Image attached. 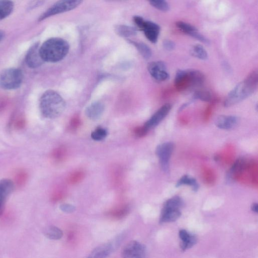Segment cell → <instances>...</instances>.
<instances>
[{"label":"cell","instance_id":"cell-31","mask_svg":"<svg viewBox=\"0 0 258 258\" xmlns=\"http://www.w3.org/2000/svg\"><path fill=\"white\" fill-rule=\"evenodd\" d=\"M60 208L62 211L68 213L73 212L76 209L75 207L73 205L66 203L61 204Z\"/></svg>","mask_w":258,"mask_h":258},{"label":"cell","instance_id":"cell-32","mask_svg":"<svg viewBox=\"0 0 258 258\" xmlns=\"http://www.w3.org/2000/svg\"><path fill=\"white\" fill-rule=\"evenodd\" d=\"M163 48L167 51H171L175 49V44L169 40H165L163 43Z\"/></svg>","mask_w":258,"mask_h":258},{"label":"cell","instance_id":"cell-16","mask_svg":"<svg viewBox=\"0 0 258 258\" xmlns=\"http://www.w3.org/2000/svg\"><path fill=\"white\" fill-rule=\"evenodd\" d=\"M146 38L151 43H156L160 32V27L155 23L145 21L141 29Z\"/></svg>","mask_w":258,"mask_h":258},{"label":"cell","instance_id":"cell-7","mask_svg":"<svg viewBox=\"0 0 258 258\" xmlns=\"http://www.w3.org/2000/svg\"><path fill=\"white\" fill-rule=\"evenodd\" d=\"M83 2V0H59L40 17L39 21L72 11L80 6Z\"/></svg>","mask_w":258,"mask_h":258},{"label":"cell","instance_id":"cell-28","mask_svg":"<svg viewBox=\"0 0 258 258\" xmlns=\"http://www.w3.org/2000/svg\"><path fill=\"white\" fill-rule=\"evenodd\" d=\"M107 131L103 128H98L92 134V138L95 141H102L107 136Z\"/></svg>","mask_w":258,"mask_h":258},{"label":"cell","instance_id":"cell-15","mask_svg":"<svg viewBox=\"0 0 258 258\" xmlns=\"http://www.w3.org/2000/svg\"><path fill=\"white\" fill-rule=\"evenodd\" d=\"M120 240L106 243L96 248L90 254V257H105L110 255L119 245Z\"/></svg>","mask_w":258,"mask_h":258},{"label":"cell","instance_id":"cell-10","mask_svg":"<svg viewBox=\"0 0 258 258\" xmlns=\"http://www.w3.org/2000/svg\"><path fill=\"white\" fill-rule=\"evenodd\" d=\"M147 68L152 78L157 81H164L169 77L166 64L162 61L152 62L148 65Z\"/></svg>","mask_w":258,"mask_h":258},{"label":"cell","instance_id":"cell-6","mask_svg":"<svg viewBox=\"0 0 258 258\" xmlns=\"http://www.w3.org/2000/svg\"><path fill=\"white\" fill-rule=\"evenodd\" d=\"M23 80L22 70L17 68L8 69L0 75V87L6 90H16L20 88Z\"/></svg>","mask_w":258,"mask_h":258},{"label":"cell","instance_id":"cell-20","mask_svg":"<svg viewBox=\"0 0 258 258\" xmlns=\"http://www.w3.org/2000/svg\"><path fill=\"white\" fill-rule=\"evenodd\" d=\"M115 32L118 36L123 38L133 37L136 36L137 33L135 28L124 25L116 27Z\"/></svg>","mask_w":258,"mask_h":258},{"label":"cell","instance_id":"cell-12","mask_svg":"<svg viewBox=\"0 0 258 258\" xmlns=\"http://www.w3.org/2000/svg\"><path fill=\"white\" fill-rule=\"evenodd\" d=\"M171 109V105L170 104H164L153 114L144 126L148 130L155 127L167 116Z\"/></svg>","mask_w":258,"mask_h":258},{"label":"cell","instance_id":"cell-4","mask_svg":"<svg viewBox=\"0 0 258 258\" xmlns=\"http://www.w3.org/2000/svg\"><path fill=\"white\" fill-rule=\"evenodd\" d=\"M205 81V76L200 71L194 69L180 70L176 73L175 87L179 91H185L189 89L201 86Z\"/></svg>","mask_w":258,"mask_h":258},{"label":"cell","instance_id":"cell-17","mask_svg":"<svg viewBox=\"0 0 258 258\" xmlns=\"http://www.w3.org/2000/svg\"><path fill=\"white\" fill-rule=\"evenodd\" d=\"M179 237L181 240V248L183 250H186L195 245L197 239L196 236L189 233L185 229H181L179 231Z\"/></svg>","mask_w":258,"mask_h":258},{"label":"cell","instance_id":"cell-14","mask_svg":"<svg viewBox=\"0 0 258 258\" xmlns=\"http://www.w3.org/2000/svg\"><path fill=\"white\" fill-rule=\"evenodd\" d=\"M239 122V119L234 116L221 115L215 121L216 126L222 130H229L235 127Z\"/></svg>","mask_w":258,"mask_h":258},{"label":"cell","instance_id":"cell-22","mask_svg":"<svg viewBox=\"0 0 258 258\" xmlns=\"http://www.w3.org/2000/svg\"><path fill=\"white\" fill-rule=\"evenodd\" d=\"M183 185H188L191 186L193 190L196 192L198 190L199 186L197 180L188 175L183 176L178 182L176 187H179Z\"/></svg>","mask_w":258,"mask_h":258},{"label":"cell","instance_id":"cell-26","mask_svg":"<svg viewBox=\"0 0 258 258\" xmlns=\"http://www.w3.org/2000/svg\"><path fill=\"white\" fill-rule=\"evenodd\" d=\"M193 98L195 100H199L205 102H209L212 100L211 93L206 90H198L194 94Z\"/></svg>","mask_w":258,"mask_h":258},{"label":"cell","instance_id":"cell-34","mask_svg":"<svg viewBox=\"0 0 258 258\" xmlns=\"http://www.w3.org/2000/svg\"><path fill=\"white\" fill-rule=\"evenodd\" d=\"M80 124V119L78 117H74L71 120V126L73 128H76L79 126Z\"/></svg>","mask_w":258,"mask_h":258},{"label":"cell","instance_id":"cell-1","mask_svg":"<svg viewBox=\"0 0 258 258\" xmlns=\"http://www.w3.org/2000/svg\"><path fill=\"white\" fill-rule=\"evenodd\" d=\"M257 84V73L253 71L229 92L224 102V106L231 107L249 97L256 89Z\"/></svg>","mask_w":258,"mask_h":258},{"label":"cell","instance_id":"cell-18","mask_svg":"<svg viewBox=\"0 0 258 258\" xmlns=\"http://www.w3.org/2000/svg\"><path fill=\"white\" fill-rule=\"evenodd\" d=\"M105 109L104 106L100 102H96L87 108L85 113L86 115L92 120H97L100 118L104 113Z\"/></svg>","mask_w":258,"mask_h":258},{"label":"cell","instance_id":"cell-23","mask_svg":"<svg viewBox=\"0 0 258 258\" xmlns=\"http://www.w3.org/2000/svg\"><path fill=\"white\" fill-rule=\"evenodd\" d=\"M44 234L51 239L58 240L62 238L63 235V231L55 226H50L45 230Z\"/></svg>","mask_w":258,"mask_h":258},{"label":"cell","instance_id":"cell-29","mask_svg":"<svg viewBox=\"0 0 258 258\" xmlns=\"http://www.w3.org/2000/svg\"><path fill=\"white\" fill-rule=\"evenodd\" d=\"M177 26L180 30L189 36L197 31L193 26L182 22H178Z\"/></svg>","mask_w":258,"mask_h":258},{"label":"cell","instance_id":"cell-36","mask_svg":"<svg viewBox=\"0 0 258 258\" xmlns=\"http://www.w3.org/2000/svg\"><path fill=\"white\" fill-rule=\"evenodd\" d=\"M5 37L4 32L2 31H0V41H2Z\"/></svg>","mask_w":258,"mask_h":258},{"label":"cell","instance_id":"cell-19","mask_svg":"<svg viewBox=\"0 0 258 258\" xmlns=\"http://www.w3.org/2000/svg\"><path fill=\"white\" fill-rule=\"evenodd\" d=\"M14 9V4L11 0H0V21L8 17Z\"/></svg>","mask_w":258,"mask_h":258},{"label":"cell","instance_id":"cell-21","mask_svg":"<svg viewBox=\"0 0 258 258\" xmlns=\"http://www.w3.org/2000/svg\"><path fill=\"white\" fill-rule=\"evenodd\" d=\"M29 175L25 169H20L17 171L15 176V184L19 188L24 187L27 183Z\"/></svg>","mask_w":258,"mask_h":258},{"label":"cell","instance_id":"cell-13","mask_svg":"<svg viewBox=\"0 0 258 258\" xmlns=\"http://www.w3.org/2000/svg\"><path fill=\"white\" fill-rule=\"evenodd\" d=\"M40 48L38 44L34 45L29 50L27 55V64L32 69L39 68L44 62L40 54Z\"/></svg>","mask_w":258,"mask_h":258},{"label":"cell","instance_id":"cell-11","mask_svg":"<svg viewBox=\"0 0 258 258\" xmlns=\"http://www.w3.org/2000/svg\"><path fill=\"white\" fill-rule=\"evenodd\" d=\"M15 184L10 179L0 181V216L4 211L7 201L14 189Z\"/></svg>","mask_w":258,"mask_h":258},{"label":"cell","instance_id":"cell-35","mask_svg":"<svg viewBox=\"0 0 258 258\" xmlns=\"http://www.w3.org/2000/svg\"><path fill=\"white\" fill-rule=\"evenodd\" d=\"M251 210L255 213L257 212V203H253L251 206Z\"/></svg>","mask_w":258,"mask_h":258},{"label":"cell","instance_id":"cell-24","mask_svg":"<svg viewBox=\"0 0 258 258\" xmlns=\"http://www.w3.org/2000/svg\"><path fill=\"white\" fill-rule=\"evenodd\" d=\"M131 44H133L138 50L141 55L145 59H149L152 56V52L150 48L146 44L142 43H137L130 41Z\"/></svg>","mask_w":258,"mask_h":258},{"label":"cell","instance_id":"cell-8","mask_svg":"<svg viewBox=\"0 0 258 258\" xmlns=\"http://www.w3.org/2000/svg\"><path fill=\"white\" fill-rule=\"evenodd\" d=\"M174 148V144L170 142L163 143L156 147L155 153L164 173H168L169 171V161Z\"/></svg>","mask_w":258,"mask_h":258},{"label":"cell","instance_id":"cell-2","mask_svg":"<svg viewBox=\"0 0 258 258\" xmlns=\"http://www.w3.org/2000/svg\"><path fill=\"white\" fill-rule=\"evenodd\" d=\"M69 45L65 40L58 38L46 41L40 48L44 62L56 63L62 60L68 54Z\"/></svg>","mask_w":258,"mask_h":258},{"label":"cell","instance_id":"cell-3","mask_svg":"<svg viewBox=\"0 0 258 258\" xmlns=\"http://www.w3.org/2000/svg\"><path fill=\"white\" fill-rule=\"evenodd\" d=\"M41 112L46 118L55 119L59 117L64 111L66 103L63 98L56 92L46 91L40 100Z\"/></svg>","mask_w":258,"mask_h":258},{"label":"cell","instance_id":"cell-27","mask_svg":"<svg viewBox=\"0 0 258 258\" xmlns=\"http://www.w3.org/2000/svg\"><path fill=\"white\" fill-rule=\"evenodd\" d=\"M148 1L152 7L160 11L166 12L169 9L166 0H148Z\"/></svg>","mask_w":258,"mask_h":258},{"label":"cell","instance_id":"cell-25","mask_svg":"<svg viewBox=\"0 0 258 258\" xmlns=\"http://www.w3.org/2000/svg\"><path fill=\"white\" fill-rule=\"evenodd\" d=\"M192 55L202 60H206L208 58V53L204 47L201 45L195 46L191 51Z\"/></svg>","mask_w":258,"mask_h":258},{"label":"cell","instance_id":"cell-9","mask_svg":"<svg viewBox=\"0 0 258 258\" xmlns=\"http://www.w3.org/2000/svg\"><path fill=\"white\" fill-rule=\"evenodd\" d=\"M145 245L136 240L127 243L123 248L122 256L125 258H142L146 256Z\"/></svg>","mask_w":258,"mask_h":258},{"label":"cell","instance_id":"cell-30","mask_svg":"<svg viewBox=\"0 0 258 258\" xmlns=\"http://www.w3.org/2000/svg\"><path fill=\"white\" fill-rule=\"evenodd\" d=\"M148 131L144 126H143L136 128L134 130V133L137 136L142 137L147 134Z\"/></svg>","mask_w":258,"mask_h":258},{"label":"cell","instance_id":"cell-33","mask_svg":"<svg viewBox=\"0 0 258 258\" xmlns=\"http://www.w3.org/2000/svg\"><path fill=\"white\" fill-rule=\"evenodd\" d=\"M133 21L136 25L138 27V28L141 30L145 22L144 19L140 17L135 16L133 18Z\"/></svg>","mask_w":258,"mask_h":258},{"label":"cell","instance_id":"cell-5","mask_svg":"<svg viewBox=\"0 0 258 258\" xmlns=\"http://www.w3.org/2000/svg\"><path fill=\"white\" fill-rule=\"evenodd\" d=\"M184 205V201L176 196L168 199L161 210L159 222L160 223L175 222L181 216V209Z\"/></svg>","mask_w":258,"mask_h":258}]
</instances>
